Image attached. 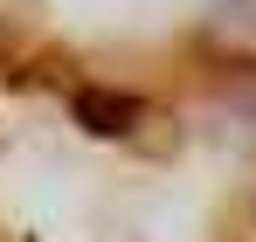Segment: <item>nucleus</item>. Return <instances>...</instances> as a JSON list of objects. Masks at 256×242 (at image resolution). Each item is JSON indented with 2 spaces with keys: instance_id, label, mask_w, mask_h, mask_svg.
<instances>
[{
  "instance_id": "1",
  "label": "nucleus",
  "mask_w": 256,
  "mask_h": 242,
  "mask_svg": "<svg viewBox=\"0 0 256 242\" xmlns=\"http://www.w3.org/2000/svg\"><path fill=\"white\" fill-rule=\"evenodd\" d=\"M214 28H222L228 42H236V48H256V0H222Z\"/></svg>"
}]
</instances>
